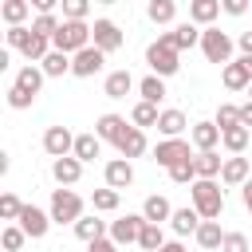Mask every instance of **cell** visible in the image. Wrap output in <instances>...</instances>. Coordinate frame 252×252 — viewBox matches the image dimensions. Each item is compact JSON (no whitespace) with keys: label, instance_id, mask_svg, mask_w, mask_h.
I'll use <instances>...</instances> for the list:
<instances>
[{"label":"cell","instance_id":"1","mask_svg":"<svg viewBox=\"0 0 252 252\" xmlns=\"http://www.w3.org/2000/svg\"><path fill=\"white\" fill-rule=\"evenodd\" d=\"M189 201H193V209H197L205 220H217V217L224 213V189L217 185V177H197V181L189 185Z\"/></svg>","mask_w":252,"mask_h":252},{"label":"cell","instance_id":"2","mask_svg":"<svg viewBox=\"0 0 252 252\" xmlns=\"http://www.w3.org/2000/svg\"><path fill=\"white\" fill-rule=\"evenodd\" d=\"M51 47H55V51H67V55L91 47V24H87V20H63L59 32L51 35Z\"/></svg>","mask_w":252,"mask_h":252},{"label":"cell","instance_id":"3","mask_svg":"<svg viewBox=\"0 0 252 252\" xmlns=\"http://www.w3.org/2000/svg\"><path fill=\"white\" fill-rule=\"evenodd\" d=\"M181 51L165 39V35H158L150 47H146V63H150V75H161V79H169V75H177V67H181V59H177Z\"/></svg>","mask_w":252,"mask_h":252},{"label":"cell","instance_id":"4","mask_svg":"<svg viewBox=\"0 0 252 252\" xmlns=\"http://www.w3.org/2000/svg\"><path fill=\"white\" fill-rule=\"evenodd\" d=\"M47 213H51L55 224H75V220L83 217V197H79L75 189H63V185H59V189H51V209H47Z\"/></svg>","mask_w":252,"mask_h":252},{"label":"cell","instance_id":"5","mask_svg":"<svg viewBox=\"0 0 252 252\" xmlns=\"http://www.w3.org/2000/svg\"><path fill=\"white\" fill-rule=\"evenodd\" d=\"M232 47H236V43H232L228 32H220V28H205V32H201V51H205L209 63H220V67L232 63Z\"/></svg>","mask_w":252,"mask_h":252},{"label":"cell","instance_id":"6","mask_svg":"<svg viewBox=\"0 0 252 252\" xmlns=\"http://www.w3.org/2000/svg\"><path fill=\"white\" fill-rule=\"evenodd\" d=\"M91 43L110 55V51H118V47L126 43V35H122V28H118L114 20H94V24H91Z\"/></svg>","mask_w":252,"mask_h":252},{"label":"cell","instance_id":"7","mask_svg":"<svg viewBox=\"0 0 252 252\" xmlns=\"http://www.w3.org/2000/svg\"><path fill=\"white\" fill-rule=\"evenodd\" d=\"M142 228H146V217H142V213H126V217L110 220V240H114L118 248H122V244H138Z\"/></svg>","mask_w":252,"mask_h":252},{"label":"cell","instance_id":"8","mask_svg":"<svg viewBox=\"0 0 252 252\" xmlns=\"http://www.w3.org/2000/svg\"><path fill=\"white\" fill-rule=\"evenodd\" d=\"M102 63H106V51H98V47L91 43V47H83V51L71 55V75H75V79H91V75L102 71Z\"/></svg>","mask_w":252,"mask_h":252},{"label":"cell","instance_id":"9","mask_svg":"<svg viewBox=\"0 0 252 252\" xmlns=\"http://www.w3.org/2000/svg\"><path fill=\"white\" fill-rule=\"evenodd\" d=\"M193 154H189V142L185 138H161L158 146H154V161L158 165H165V169H173L177 161H189Z\"/></svg>","mask_w":252,"mask_h":252},{"label":"cell","instance_id":"10","mask_svg":"<svg viewBox=\"0 0 252 252\" xmlns=\"http://www.w3.org/2000/svg\"><path fill=\"white\" fill-rule=\"evenodd\" d=\"M43 150L51 158H67V154H75V134L67 126H47L43 130Z\"/></svg>","mask_w":252,"mask_h":252},{"label":"cell","instance_id":"11","mask_svg":"<svg viewBox=\"0 0 252 252\" xmlns=\"http://www.w3.org/2000/svg\"><path fill=\"white\" fill-rule=\"evenodd\" d=\"M32 240H39V236H47V228L55 224L51 220V213H43V209H35V205H24V213H20V220H16Z\"/></svg>","mask_w":252,"mask_h":252},{"label":"cell","instance_id":"12","mask_svg":"<svg viewBox=\"0 0 252 252\" xmlns=\"http://www.w3.org/2000/svg\"><path fill=\"white\" fill-rule=\"evenodd\" d=\"M51 177H55L59 185H75V181L83 177V161H79L75 154H67V158H51Z\"/></svg>","mask_w":252,"mask_h":252},{"label":"cell","instance_id":"13","mask_svg":"<svg viewBox=\"0 0 252 252\" xmlns=\"http://www.w3.org/2000/svg\"><path fill=\"white\" fill-rule=\"evenodd\" d=\"M201 220H205V217H201L193 205H185V209H173V217H169V228H173L177 236H197Z\"/></svg>","mask_w":252,"mask_h":252},{"label":"cell","instance_id":"14","mask_svg":"<svg viewBox=\"0 0 252 252\" xmlns=\"http://www.w3.org/2000/svg\"><path fill=\"white\" fill-rule=\"evenodd\" d=\"M189 142L197 150H217L220 146V126L217 122H193L189 126Z\"/></svg>","mask_w":252,"mask_h":252},{"label":"cell","instance_id":"15","mask_svg":"<svg viewBox=\"0 0 252 252\" xmlns=\"http://www.w3.org/2000/svg\"><path fill=\"white\" fill-rule=\"evenodd\" d=\"M75 236H79V240H87V244H94V240L110 236V224H106V220H98V213H91V217H79V220H75Z\"/></svg>","mask_w":252,"mask_h":252},{"label":"cell","instance_id":"16","mask_svg":"<svg viewBox=\"0 0 252 252\" xmlns=\"http://www.w3.org/2000/svg\"><path fill=\"white\" fill-rule=\"evenodd\" d=\"M126 130H130V126H126L122 114H98V122H94V134H98L102 142H114V146H118V138H122Z\"/></svg>","mask_w":252,"mask_h":252},{"label":"cell","instance_id":"17","mask_svg":"<svg viewBox=\"0 0 252 252\" xmlns=\"http://www.w3.org/2000/svg\"><path fill=\"white\" fill-rule=\"evenodd\" d=\"M130 181H134L130 158H110V161H106V185H110V189H126Z\"/></svg>","mask_w":252,"mask_h":252},{"label":"cell","instance_id":"18","mask_svg":"<svg viewBox=\"0 0 252 252\" xmlns=\"http://www.w3.org/2000/svg\"><path fill=\"white\" fill-rule=\"evenodd\" d=\"M220 12H224L220 0H189V20H193L197 28H213V20H217Z\"/></svg>","mask_w":252,"mask_h":252},{"label":"cell","instance_id":"19","mask_svg":"<svg viewBox=\"0 0 252 252\" xmlns=\"http://www.w3.org/2000/svg\"><path fill=\"white\" fill-rule=\"evenodd\" d=\"M220 79H224V87H228V91H248V83H252V71L244 67V59H232V63H224Z\"/></svg>","mask_w":252,"mask_h":252},{"label":"cell","instance_id":"20","mask_svg":"<svg viewBox=\"0 0 252 252\" xmlns=\"http://www.w3.org/2000/svg\"><path fill=\"white\" fill-rule=\"evenodd\" d=\"M118 154H122V158H142V154H146V130L130 122V130L118 138Z\"/></svg>","mask_w":252,"mask_h":252},{"label":"cell","instance_id":"21","mask_svg":"<svg viewBox=\"0 0 252 252\" xmlns=\"http://www.w3.org/2000/svg\"><path fill=\"white\" fill-rule=\"evenodd\" d=\"M165 39H169L177 51H185V47H197V43H201V28L189 20V24H177L173 32H165Z\"/></svg>","mask_w":252,"mask_h":252},{"label":"cell","instance_id":"22","mask_svg":"<svg viewBox=\"0 0 252 252\" xmlns=\"http://www.w3.org/2000/svg\"><path fill=\"white\" fill-rule=\"evenodd\" d=\"M130 87H134V75L122 67V71H110V75H106L102 94H106V98H126V94H130Z\"/></svg>","mask_w":252,"mask_h":252},{"label":"cell","instance_id":"23","mask_svg":"<svg viewBox=\"0 0 252 252\" xmlns=\"http://www.w3.org/2000/svg\"><path fill=\"white\" fill-rule=\"evenodd\" d=\"M43 79H47V75H43V67H35V63H28V67H20V71H16V79H12V83H16L20 91H28V94H39V87H43Z\"/></svg>","mask_w":252,"mask_h":252},{"label":"cell","instance_id":"24","mask_svg":"<svg viewBox=\"0 0 252 252\" xmlns=\"http://www.w3.org/2000/svg\"><path fill=\"white\" fill-rule=\"evenodd\" d=\"M193 169H197V177H220L224 158H220L217 150H201V154L193 158Z\"/></svg>","mask_w":252,"mask_h":252},{"label":"cell","instance_id":"25","mask_svg":"<svg viewBox=\"0 0 252 252\" xmlns=\"http://www.w3.org/2000/svg\"><path fill=\"white\" fill-rule=\"evenodd\" d=\"M220 181H224V185H244V181H248V158H240V154H232V158H224V169H220Z\"/></svg>","mask_w":252,"mask_h":252},{"label":"cell","instance_id":"26","mask_svg":"<svg viewBox=\"0 0 252 252\" xmlns=\"http://www.w3.org/2000/svg\"><path fill=\"white\" fill-rule=\"evenodd\" d=\"M142 217H146L150 224H161V220H169V217H173V209H169V201H165L161 193H154V197H146V201H142Z\"/></svg>","mask_w":252,"mask_h":252},{"label":"cell","instance_id":"27","mask_svg":"<svg viewBox=\"0 0 252 252\" xmlns=\"http://www.w3.org/2000/svg\"><path fill=\"white\" fill-rule=\"evenodd\" d=\"M197 244H201L205 252H217V248L224 244V228H220V220H201V228H197Z\"/></svg>","mask_w":252,"mask_h":252},{"label":"cell","instance_id":"28","mask_svg":"<svg viewBox=\"0 0 252 252\" xmlns=\"http://www.w3.org/2000/svg\"><path fill=\"white\" fill-rule=\"evenodd\" d=\"M185 126H189V122H185V114H181V110H173V106H169V110H161V118H158L161 138H181V134H185Z\"/></svg>","mask_w":252,"mask_h":252},{"label":"cell","instance_id":"29","mask_svg":"<svg viewBox=\"0 0 252 252\" xmlns=\"http://www.w3.org/2000/svg\"><path fill=\"white\" fill-rule=\"evenodd\" d=\"M102 154V138L98 134H75V158L87 165V161H94Z\"/></svg>","mask_w":252,"mask_h":252},{"label":"cell","instance_id":"30","mask_svg":"<svg viewBox=\"0 0 252 252\" xmlns=\"http://www.w3.org/2000/svg\"><path fill=\"white\" fill-rule=\"evenodd\" d=\"M39 67H43V75H47V79H63V75H71V55L51 47V55H47Z\"/></svg>","mask_w":252,"mask_h":252},{"label":"cell","instance_id":"31","mask_svg":"<svg viewBox=\"0 0 252 252\" xmlns=\"http://www.w3.org/2000/svg\"><path fill=\"white\" fill-rule=\"evenodd\" d=\"M28 12H32V4H28V0H4V8H0V16H4V24H8V28H20V24L28 20Z\"/></svg>","mask_w":252,"mask_h":252},{"label":"cell","instance_id":"32","mask_svg":"<svg viewBox=\"0 0 252 252\" xmlns=\"http://www.w3.org/2000/svg\"><path fill=\"white\" fill-rule=\"evenodd\" d=\"M138 91H142V98H146V102H154V106H158V102H161V98L169 94V91H165V79H161V75H146V79L138 83Z\"/></svg>","mask_w":252,"mask_h":252},{"label":"cell","instance_id":"33","mask_svg":"<svg viewBox=\"0 0 252 252\" xmlns=\"http://www.w3.org/2000/svg\"><path fill=\"white\" fill-rule=\"evenodd\" d=\"M146 16H150L154 24H173V16H177V0H150V4H146Z\"/></svg>","mask_w":252,"mask_h":252},{"label":"cell","instance_id":"34","mask_svg":"<svg viewBox=\"0 0 252 252\" xmlns=\"http://www.w3.org/2000/svg\"><path fill=\"white\" fill-rule=\"evenodd\" d=\"M158 118H161V110H158L154 102H146V98L130 110V122H134V126H142V130H146V126H158Z\"/></svg>","mask_w":252,"mask_h":252},{"label":"cell","instance_id":"35","mask_svg":"<svg viewBox=\"0 0 252 252\" xmlns=\"http://www.w3.org/2000/svg\"><path fill=\"white\" fill-rule=\"evenodd\" d=\"M220 146H224L228 154H244V150H248V126H232V130H224V134H220Z\"/></svg>","mask_w":252,"mask_h":252},{"label":"cell","instance_id":"36","mask_svg":"<svg viewBox=\"0 0 252 252\" xmlns=\"http://www.w3.org/2000/svg\"><path fill=\"white\" fill-rule=\"evenodd\" d=\"M91 209L94 213H114L118 209V189H110V185L106 189H94L91 193Z\"/></svg>","mask_w":252,"mask_h":252},{"label":"cell","instance_id":"37","mask_svg":"<svg viewBox=\"0 0 252 252\" xmlns=\"http://www.w3.org/2000/svg\"><path fill=\"white\" fill-rule=\"evenodd\" d=\"M161 244H165L161 224H150V220H146V228H142V236H138V248H142V252H158Z\"/></svg>","mask_w":252,"mask_h":252},{"label":"cell","instance_id":"38","mask_svg":"<svg viewBox=\"0 0 252 252\" xmlns=\"http://www.w3.org/2000/svg\"><path fill=\"white\" fill-rule=\"evenodd\" d=\"M24 240H28V232H24L20 224H4V232H0L4 252H20V248H24Z\"/></svg>","mask_w":252,"mask_h":252},{"label":"cell","instance_id":"39","mask_svg":"<svg viewBox=\"0 0 252 252\" xmlns=\"http://www.w3.org/2000/svg\"><path fill=\"white\" fill-rule=\"evenodd\" d=\"M213 122L220 126V134H224V130H232V126H240V106L220 102V110H217V118H213Z\"/></svg>","mask_w":252,"mask_h":252},{"label":"cell","instance_id":"40","mask_svg":"<svg viewBox=\"0 0 252 252\" xmlns=\"http://www.w3.org/2000/svg\"><path fill=\"white\" fill-rule=\"evenodd\" d=\"M59 24H63V20H59L55 12H47V16H35V20H32V32H39V35H47V39H51V35L59 32Z\"/></svg>","mask_w":252,"mask_h":252},{"label":"cell","instance_id":"41","mask_svg":"<svg viewBox=\"0 0 252 252\" xmlns=\"http://www.w3.org/2000/svg\"><path fill=\"white\" fill-rule=\"evenodd\" d=\"M169 181H177V185H193V181H197V169H193V158H189V161H177V165L169 169Z\"/></svg>","mask_w":252,"mask_h":252},{"label":"cell","instance_id":"42","mask_svg":"<svg viewBox=\"0 0 252 252\" xmlns=\"http://www.w3.org/2000/svg\"><path fill=\"white\" fill-rule=\"evenodd\" d=\"M20 213H24V201H20L16 193H4V197H0V217H4V220H20Z\"/></svg>","mask_w":252,"mask_h":252},{"label":"cell","instance_id":"43","mask_svg":"<svg viewBox=\"0 0 252 252\" xmlns=\"http://www.w3.org/2000/svg\"><path fill=\"white\" fill-rule=\"evenodd\" d=\"M59 8H63V20H87L91 0H59Z\"/></svg>","mask_w":252,"mask_h":252},{"label":"cell","instance_id":"44","mask_svg":"<svg viewBox=\"0 0 252 252\" xmlns=\"http://www.w3.org/2000/svg\"><path fill=\"white\" fill-rule=\"evenodd\" d=\"M32 102H35V94H28V91H20L16 83L8 87V106H12V110H28Z\"/></svg>","mask_w":252,"mask_h":252},{"label":"cell","instance_id":"45","mask_svg":"<svg viewBox=\"0 0 252 252\" xmlns=\"http://www.w3.org/2000/svg\"><path fill=\"white\" fill-rule=\"evenodd\" d=\"M220 252H252V244H248V236H244V232H224Z\"/></svg>","mask_w":252,"mask_h":252},{"label":"cell","instance_id":"46","mask_svg":"<svg viewBox=\"0 0 252 252\" xmlns=\"http://www.w3.org/2000/svg\"><path fill=\"white\" fill-rule=\"evenodd\" d=\"M28 35H32V28H24V24H20V28H8V32H4V39H8V47H12V51H24Z\"/></svg>","mask_w":252,"mask_h":252},{"label":"cell","instance_id":"47","mask_svg":"<svg viewBox=\"0 0 252 252\" xmlns=\"http://www.w3.org/2000/svg\"><path fill=\"white\" fill-rule=\"evenodd\" d=\"M248 4H252V0H220V8H224L228 16H244V12H248Z\"/></svg>","mask_w":252,"mask_h":252},{"label":"cell","instance_id":"48","mask_svg":"<svg viewBox=\"0 0 252 252\" xmlns=\"http://www.w3.org/2000/svg\"><path fill=\"white\" fill-rule=\"evenodd\" d=\"M87 252H118V244H114L110 236H102V240H94V244H87Z\"/></svg>","mask_w":252,"mask_h":252},{"label":"cell","instance_id":"49","mask_svg":"<svg viewBox=\"0 0 252 252\" xmlns=\"http://www.w3.org/2000/svg\"><path fill=\"white\" fill-rule=\"evenodd\" d=\"M28 4H32L39 16H47V12H55V4H59V0H28Z\"/></svg>","mask_w":252,"mask_h":252},{"label":"cell","instance_id":"50","mask_svg":"<svg viewBox=\"0 0 252 252\" xmlns=\"http://www.w3.org/2000/svg\"><path fill=\"white\" fill-rule=\"evenodd\" d=\"M236 47H240V51H244V55H252V32H244V35H240V39H236Z\"/></svg>","mask_w":252,"mask_h":252},{"label":"cell","instance_id":"51","mask_svg":"<svg viewBox=\"0 0 252 252\" xmlns=\"http://www.w3.org/2000/svg\"><path fill=\"white\" fill-rule=\"evenodd\" d=\"M240 126H252V102L240 106Z\"/></svg>","mask_w":252,"mask_h":252},{"label":"cell","instance_id":"52","mask_svg":"<svg viewBox=\"0 0 252 252\" xmlns=\"http://www.w3.org/2000/svg\"><path fill=\"white\" fill-rule=\"evenodd\" d=\"M158 252H185V244H181V240H165Z\"/></svg>","mask_w":252,"mask_h":252},{"label":"cell","instance_id":"53","mask_svg":"<svg viewBox=\"0 0 252 252\" xmlns=\"http://www.w3.org/2000/svg\"><path fill=\"white\" fill-rule=\"evenodd\" d=\"M240 189H244V209H248V213H252V177H248V181H244V185H240Z\"/></svg>","mask_w":252,"mask_h":252},{"label":"cell","instance_id":"54","mask_svg":"<svg viewBox=\"0 0 252 252\" xmlns=\"http://www.w3.org/2000/svg\"><path fill=\"white\" fill-rule=\"evenodd\" d=\"M98 4H118V0H98Z\"/></svg>","mask_w":252,"mask_h":252},{"label":"cell","instance_id":"55","mask_svg":"<svg viewBox=\"0 0 252 252\" xmlns=\"http://www.w3.org/2000/svg\"><path fill=\"white\" fill-rule=\"evenodd\" d=\"M248 94H252V83H248ZM248 102H252V98H248Z\"/></svg>","mask_w":252,"mask_h":252}]
</instances>
